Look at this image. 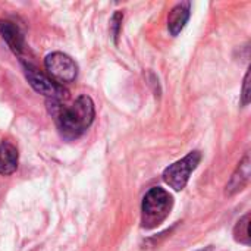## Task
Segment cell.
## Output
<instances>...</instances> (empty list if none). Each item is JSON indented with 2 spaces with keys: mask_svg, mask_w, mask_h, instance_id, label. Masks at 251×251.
I'll use <instances>...</instances> for the list:
<instances>
[{
  "mask_svg": "<svg viewBox=\"0 0 251 251\" xmlns=\"http://www.w3.org/2000/svg\"><path fill=\"white\" fill-rule=\"evenodd\" d=\"M44 66L50 78L60 85L72 82L78 75V66L75 60L62 51H53L47 54L44 59Z\"/></svg>",
  "mask_w": 251,
  "mask_h": 251,
  "instance_id": "4",
  "label": "cell"
},
{
  "mask_svg": "<svg viewBox=\"0 0 251 251\" xmlns=\"http://www.w3.org/2000/svg\"><path fill=\"white\" fill-rule=\"evenodd\" d=\"M122 19H124V13L121 10H116L110 19V31H112V35L115 38V43H118V37H119L121 26H122Z\"/></svg>",
  "mask_w": 251,
  "mask_h": 251,
  "instance_id": "11",
  "label": "cell"
},
{
  "mask_svg": "<svg viewBox=\"0 0 251 251\" xmlns=\"http://www.w3.org/2000/svg\"><path fill=\"white\" fill-rule=\"evenodd\" d=\"M0 35L15 54H21L25 50L24 35L18 28V25L13 24L12 21L0 19Z\"/></svg>",
  "mask_w": 251,
  "mask_h": 251,
  "instance_id": "6",
  "label": "cell"
},
{
  "mask_svg": "<svg viewBox=\"0 0 251 251\" xmlns=\"http://www.w3.org/2000/svg\"><path fill=\"white\" fill-rule=\"evenodd\" d=\"M18 149L10 141L3 140L0 143V175H12L18 168Z\"/></svg>",
  "mask_w": 251,
  "mask_h": 251,
  "instance_id": "9",
  "label": "cell"
},
{
  "mask_svg": "<svg viewBox=\"0 0 251 251\" xmlns=\"http://www.w3.org/2000/svg\"><path fill=\"white\" fill-rule=\"evenodd\" d=\"M174 207V197L162 187H153L147 191L141 204V225L153 229L163 224Z\"/></svg>",
  "mask_w": 251,
  "mask_h": 251,
  "instance_id": "2",
  "label": "cell"
},
{
  "mask_svg": "<svg viewBox=\"0 0 251 251\" xmlns=\"http://www.w3.org/2000/svg\"><path fill=\"white\" fill-rule=\"evenodd\" d=\"M250 71L246 74L244 76V82H243V93H241V104L247 106L250 103Z\"/></svg>",
  "mask_w": 251,
  "mask_h": 251,
  "instance_id": "12",
  "label": "cell"
},
{
  "mask_svg": "<svg viewBox=\"0 0 251 251\" xmlns=\"http://www.w3.org/2000/svg\"><path fill=\"white\" fill-rule=\"evenodd\" d=\"M25 75H26V79L31 84V87L37 93L46 96L47 100L63 101L65 99H68V90H65L63 85L54 82L50 76L44 75L32 65H29V63L25 65Z\"/></svg>",
  "mask_w": 251,
  "mask_h": 251,
  "instance_id": "5",
  "label": "cell"
},
{
  "mask_svg": "<svg viewBox=\"0 0 251 251\" xmlns=\"http://www.w3.org/2000/svg\"><path fill=\"white\" fill-rule=\"evenodd\" d=\"M47 109L60 135L68 141L79 138L91 126L96 116L94 103L85 94L79 96L71 106H65L59 100H47Z\"/></svg>",
  "mask_w": 251,
  "mask_h": 251,
  "instance_id": "1",
  "label": "cell"
},
{
  "mask_svg": "<svg viewBox=\"0 0 251 251\" xmlns=\"http://www.w3.org/2000/svg\"><path fill=\"white\" fill-rule=\"evenodd\" d=\"M201 159H203V156L199 150L188 153L184 159L169 165L163 171V175H162L163 181L175 191H182L185 188V185L188 184L190 175L197 169Z\"/></svg>",
  "mask_w": 251,
  "mask_h": 251,
  "instance_id": "3",
  "label": "cell"
},
{
  "mask_svg": "<svg viewBox=\"0 0 251 251\" xmlns=\"http://www.w3.org/2000/svg\"><path fill=\"white\" fill-rule=\"evenodd\" d=\"M199 251H213V247L212 246H209V247H206V249H201V250Z\"/></svg>",
  "mask_w": 251,
  "mask_h": 251,
  "instance_id": "13",
  "label": "cell"
},
{
  "mask_svg": "<svg viewBox=\"0 0 251 251\" xmlns=\"http://www.w3.org/2000/svg\"><path fill=\"white\" fill-rule=\"evenodd\" d=\"M250 156L246 154L244 159L238 163L229 182L226 184V190H225L226 196H234V194L240 193L241 190H244L250 181Z\"/></svg>",
  "mask_w": 251,
  "mask_h": 251,
  "instance_id": "7",
  "label": "cell"
},
{
  "mask_svg": "<svg viewBox=\"0 0 251 251\" xmlns=\"http://www.w3.org/2000/svg\"><path fill=\"white\" fill-rule=\"evenodd\" d=\"M190 13H191V3L190 1H182L178 3L176 6H174L168 15V29L171 32V35H178L185 24L190 19Z\"/></svg>",
  "mask_w": 251,
  "mask_h": 251,
  "instance_id": "8",
  "label": "cell"
},
{
  "mask_svg": "<svg viewBox=\"0 0 251 251\" xmlns=\"http://www.w3.org/2000/svg\"><path fill=\"white\" fill-rule=\"evenodd\" d=\"M234 240H235L238 244L250 246V213L244 215V216L237 222V225H235V228H234Z\"/></svg>",
  "mask_w": 251,
  "mask_h": 251,
  "instance_id": "10",
  "label": "cell"
}]
</instances>
